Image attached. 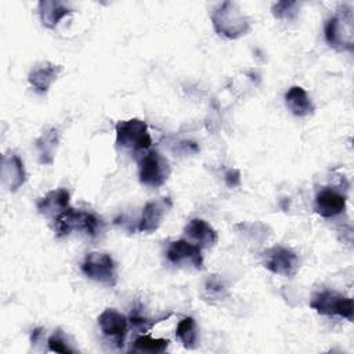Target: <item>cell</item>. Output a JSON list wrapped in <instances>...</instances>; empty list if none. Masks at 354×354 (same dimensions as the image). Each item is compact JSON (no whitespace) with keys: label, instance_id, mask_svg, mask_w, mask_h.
Masks as SVG:
<instances>
[{"label":"cell","instance_id":"obj_1","mask_svg":"<svg viewBox=\"0 0 354 354\" xmlns=\"http://www.w3.org/2000/svg\"><path fill=\"white\" fill-rule=\"evenodd\" d=\"M325 39L336 51L354 50V14L350 6H342L325 25Z\"/></svg>","mask_w":354,"mask_h":354},{"label":"cell","instance_id":"obj_2","mask_svg":"<svg viewBox=\"0 0 354 354\" xmlns=\"http://www.w3.org/2000/svg\"><path fill=\"white\" fill-rule=\"evenodd\" d=\"M212 22L214 30L227 39H238L250 29L248 18L232 1L218 4L212 12Z\"/></svg>","mask_w":354,"mask_h":354},{"label":"cell","instance_id":"obj_3","mask_svg":"<svg viewBox=\"0 0 354 354\" xmlns=\"http://www.w3.org/2000/svg\"><path fill=\"white\" fill-rule=\"evenodd\" d=\"M54 224L58 238L66 236L72 231H83L90 236H95L101 231L102 221L93 213L69 207L54 218Z\"/></svg>","mask_w":354,"mask_h":354},{"label":"cell","instance_id":"obj_4","mask_svg":"<svg viewBox=\"0 0 354 354\" xmlns=\"http://www.w3.org/2000/svg\"><path fill=\"white\" fill-rule=\"evenodd\" d=\"M116 144L124 149L140 152L148 149L152 144L148 133V126L144 120L133 118L129 120H120L115 126Z\"/></svg>","mask_w":354,"mask_h":354},{"label":"cell","instance_id":"obj_5","mask_svg":"<svg viewBox=\"0 0 354 354\" xmlns=\"http://www.w3.org/2000/svg\"><path fill=\"white\" fill-rule=\"evenodd\" d=\"M82 272L102 285L106 286H115L118 282V267L113 259L106 253L100 252H91L88 253L82 266Z\"/></svg>","mask_w":354,"mask_h":354},{"label":"cell","instance_id":"obj_6","mask_svg":"<svg viewBox=\"0 0 354 354\" xmlns=\"http://www.w3.org/2000/svg\"><path fill=\"white\" fill-rule=\"evenodd\" d=\"M140 181L152 188H158L166 183L170 174L169 160L158 151H151L142 155L138 160Z\"/></svg>","mask_w":354,"mask_h":354},{"label":"cell","instance_id":"obj_7","mask_svg":"<svg viewBox=\"0 0 354 354\" xmlns=\"http://www.w3.org/2000/svg\"><path fill=\"white\" fill-rule=\"evenodd\" d=\"M310 307L324 315H339L348 321H353L354 318L353 300L333 290L317 293L310 301Z\"/></svg>","mask_w":354,"mask_h":354},{"label":"cell","instance_id":"obj_8","mask_svg":"<svg viewBox=\"0 0 354 354\" xmlns=\"http://www.w3.org/2000/svg\"><path fill=\"white\" fill-rule=\"evenodd\" d=\"M264 267L274 274L283 277H293L299 270L297 254L283 246H274L266 253Z\"/></svg>","mask_w":354,"mask_h":354},{"label":"cell","instance_id":"obj_9","mask_svg":"<svg viewBox=\"0 0 354 354\" xmlns=\"http://www.w3.org/2000/svg\"><path fill=\"white\" fill-rule=\"evenodd\" d=\"M166 256L170 263L177 266H188L195 270H201L203 267L202 248L185 239L171 242L167 248Z\"/></svg>","mask_w":354,"mask_h":354},{"label":"cell","instance_id":"obj_10","mask_svg":"<svg viewBox=\"0 0 354 354\" xmlns=\"http://www.w3.org/2000/svg\"><path fill=\"white\" fill-rule=\"evenodd\" d=\"M98 326L101 332L122 347L127 335V318L113 308H106L98 315Z\"/></svg>","mask_w":354,"mask_h":354},{"label":"cell","instance_id":"obj_11","mask_svg":"<svg viewBox=\"0 0 354 354\" xmlns=\"http://www.w3.org/2000/svg\"><path fill=\"white\" fill-rule=\"evenodd\" d=\"M171 209L170 198H162L159 201L148 202L144 209L141 218L138 221V231L141 232H153L159 228L162 220Z\"/></svg>","mask_w":354,"mask_h":354},{"label":"cell","instance_id":"obj_12","mask_svg":"<svg viewBox=\"0 0 354 354\" xmlns=\"http://www.w3.org/2000/svg\"><path fill=\"white\" fill-rule=\"evenodd\" d=\"M26 178L24 162L15 153H6L1 158V181L10 191H17Z\"/></svg>","mask_w":354,"mask_h":354},{"label":"cell","instance_id":"obj_13","mask_svg":"<svg viewBox=\"0 0 354 354\" xmlns=\"http://www.w3.org/2000/svg\"><path fill=\"white\" fill-rule=\"evenodd\" d=\"M346 196L333 188H324L315 196V212L325 218L335 217L344 212Z\"/></svg>","mask_w":354,"mask_h":354},{"label":"cell","instance_id":"obj_14","mask_svg":"<svg viewBox=\"0 0 354 354\" xmlns=\"http://www.w3.org/2000/svg\"><path fill=\"white\" fill-rule=\"evenodd\" d=\"M69 198V192L65 188L51 189L37 201L36 207L40 214L54 220L55 217H58L61 213L71 207Z\"/></svg>","mask_w":354,"mask_h":354},{"label":"cell","instance_id":"obj_15","mask_svg":"<svg viewBox=\"0 0 354 354\" xmlns=\"http://www.w3.org/2000/svg\"><path fill=\"white\" fill-rule=\"evenodd\" d=\"M61 72V65H55L53 62H41L30 71L28 80L36 93L46 94Z\"/></svg>","mask_w":354,"mask_h":354},{"label":"cell","instance_id":"obj_16","mask_svg":"<svg viewBox=\"0 0 354 354\" xmlns=\"http://www.w3.org/2000/svg\"><path fill=\"white\" fill-rule=\"evenodd\" d=\"M184 231L188 235V238H191L201 248H210L218 239L216 230L202 218L189 220Z\"/></svg>","mask_w":354,"mask_h":354},{"label":"cell","instance_id":"obj_17","mask_svg":"<svg viewBox=\"0 0 354 354\" xmlns=\"http://www.w3.org/2000/svg\"><path fill=\"white\" fill-rule=\"evenodd\" d=\"M37 10L43 26L48 29L55 28L65 15L72 12L66 3L58 0H41L37 4Z\"/></svg>","mask_w":354,"mask_h":354},{"label":"cell","instance_id":"obj_18","mask_svg":"<svg viewBox=\"0 0 354 354\" xmlns=\"http://www.w3.org/2000/svg\"><path fill=\"white\" fill-rule=\"evenodd\" d=\"M285 104L295 116H307L315 109L311 98L300 86H293L286 91Z\"/></svg>","mask_w":354,"mask_h":354},{"label":"cell","instance_id":"obj_19","mask_svg":"<svg viewBox=\"0 0 354 354\" xmlns=\"http://www.w3.org/2000/svg\"><path fill=\"white\" fill-rule=\"evenodd\" d=\"M58 141H59V134H58L57 129L46 130L36 140V149H37V153H39L40 163H43V165H51L53 163Z\"/></svg>","mask_w":354,"mask_h":354},{"label":"cell","instance_id":"obj_20","mask_svg":"<svg viewBox=\"0 0 354 354\" xmlns=\"http://www.w3.org/2000/svg\"><path fill=\"white\" fill-rule=\"evenodd\" d=\"M176 336L185 348H195L198 344V329L194 318H183L176 329Z\"/></svg>","mask_w":354,"mask_h":354},{"label":"cell","instance_id":"obj_21","mask_svg":"<svg viewBox=\"0 0 354 354\" xmlns=\"http://www.w3.org/2000/svg\"><path fill=\"white\" fill-rule=\"evenodd\" d=\"M170 342L167 339H153L148 335L138 336L134 340L133 350L141 353H163L167 350Z\"/></svg>","mask_w":354,"mask_h":354},{"label":"cell","instance_id":"obj_22","mask_svg":"<svg viewBox=\"0 0 354 354\" xmlns=\"http://www.w3.org/2000/svg\"><path fill=\"white\" fill-rule=\"evenodd\" d=\"M297 7L299 4L296 1H279L274 4L272 14L279 19H292L297 14Z\"/></svg>","mask_w":354,"mask_h":354},{"label":"cell","instance_id":"obj_23","mask_svg":"<svg viewBox=\"0 0 354 354\" xmlns=\"http://www.w3.org/2000/svg\"><path fill=\"white\" fill-rule=\"evenodd\" d=\"M48 344V350L50 351H55V353H75V350L66 343L65 340V335L61 330H57L53 336L48 337L47 340Z\"/></svg>","mask_w":354,"mask_h":354},{"label":"cell","instance_id":"obj_24","mask_svg":"<svg viewBox=\"0 0 354 354\" xmlns=\"http://www.w3.org/2000/svg\"><path fill=\"white\" fill-rule=\"evenodd\" d=\"M205 292L210 297H224L225 288H224L223 282L218 278L212 277V278L207 279V282L205 285Z\"/></svg>","mask_w":354,"mask_h":354}]
</instances>
